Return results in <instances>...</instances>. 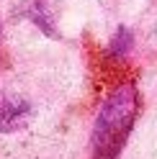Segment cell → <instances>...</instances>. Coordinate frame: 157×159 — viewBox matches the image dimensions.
<instances>
[{
	"instance_id": "cell-1",
	"label": "cell",
	"mask_w": 157,
	"mask_h": 159,
	"mask_svg": "<svg viewBox=\"0 0 157 159\" xmlns=\"http://www.w3.org/2000/svg\"><path fill=\"white\" fill-rule=\"evenodd\" d=\"M139 108V95L131 82H126L103 100L98 111L95 126H93V159H116L119 152L124 149L129 131L136 118Z\"/></svg>"
},
{
	"instance_id": "cell-2",
	"label": "cell",
	"mask_w": 157,
	"mask_h": 159,
	"mask_svg": "<svg viewBox=\"0 0 157 159\" xmlns=\"http://www.w3.org/2000/svg\"><path fill=\"white\" fill-rule=\"evenodd\" d=\"M31 118V105L26 98H18L13 93H0V134L23 128Z\"/></svg>"
}]
</instances>
